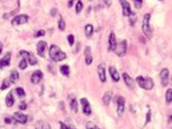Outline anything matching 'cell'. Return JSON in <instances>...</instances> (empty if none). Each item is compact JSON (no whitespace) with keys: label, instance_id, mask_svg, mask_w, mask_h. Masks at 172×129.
Here are the masks:
<instances>
[{"label":"cell","instance_id":"d4e9b609","mask_svg":"<svg viewBox=\"0 0 172 129\" xmlns=\"http://www.w3.org/2000/svg\"><path fill=\"white\" fill-rule=\"evenodd\" d=\"M93 33H94V27H93V25L87 24L86 26H85V35H86V37H87V38H90V37H92V35H93Z\"/></svg>","mask_w":172,"mask_h":129},{"label":"cell","instance_id":"4dcf8cb0","mask_svg":"<svg viewBox=\"0 0 172 129\" xmlns=\"http://www.w3.org/2000/svg\"><path fill=\"white\" fill-rule=\"evenodd\" d=\"M14 91L17 92V94L19 96L20 98H23V97H25V90L23 88H21V87H19V88H17Z\"/></svg>","mask_w":172,"mask_h":129},{"label":"cell","instance_id":"5b68a950","mask_svg":"<svg viewBox=\"0 0 172 129\" xmlns=\"http://www.w3.org/2000/svg\"><path fill=\"white\" fill-rule=\"evenodd\" d=\"M20 55H22V58L28 60V62L30 63L31 65L37 64V59H36V57L33 53H31V52L28 51H24V50H21V51H20Z\"/></svg>","mask_w":172,"mask_h":129},{"label":"cell","instance_id":"ee69618b","mask_svg":"<svg viewBox=\"0 0 172 129\" xmlns=\"http://www.w3.org/2000/svg\"><path fill=\"white\" fill-rule=\"evenodd\" d=\"M69 7H72V5H73V0H70V1H69Z\"/></svg>","mask_w":172,"mask_h":129},{"label":"cell","instance_id":"7dc6e473","mask_svg":"<svg viewBox=\"0 0 172 129\" xmlns=\"http://www.w3.org/2000/svg\"><path fill=\"white\" fill-rule=\"evenodd\" d=\"M159 1H164V0H159Z\"/></svg>","mask_w":172,"mask_h":129},{"label":"cell","instance_id":"60d3db41","mask_svg":"<svg viewBox=\"0 0 172 129\" xmlns=\"http://www.w3.org/2000/svg\"><path fill=\"white\" fill-rule=\"evenodd\" d=\"M102 1L106 3L107 7H110V5H111V3H112V0H102Z\"/></svg>","mask_w":172,"mask_h":129},{"label":"cell","instance_id":"484cf974","mask_svg":"<svg viewBox=\"0 0 172 129\" xmlns=\"http://www.w3.org/2000/svg\"><path fill=\"white\" fill-rule=\"evenodd\" d=\"M166 101L168 104L172 102V88H169L166 92Z\"/></svg>","mask_w":172,"mask_h":129},{"label":"cell","instance_id":"f35d334b","mask_svg":"<svg viewBox=\"0 0 172 129\" xmlns=\"http://www.w3.org/2000/svg\"><path fill=\"white\" fill-rule=\"evenodd\" d=\"M45 34H46V32H45V30H39L38 32H36V34H35V37H41V36H44Z\"/></svg>","mask_w":172,"mask_h":129},{"label":"cell","instance_id":"74e56055","mask_svg":"<svg viewBox=\"0 0 172 129\" xmlns=\"http://www.w3.org/2000/svg\"><path fill=\"white\" fill-rule=\"evenodd\" d=\"M26 106H28V105H26V103H25V101H22V102L20 103V110L21 111H25L26 110Z\"/></svg>","mask_w":172,"mask_h":129},{"label":"cell","instance_id":"f6af8a7d","mask_svg":"<svg viewBox=\"0 0 172 129\" xmlns=\"http://www.w3.org/2000/svg\"><path fill=\"white\" fill-rule=\"evenodd\" d=\"M1 51H2V43L0 42V53H1Z\"/></svg>","mask_w":172,"mask_h":129},{"label":"cell","instance_id":"1f68e13d","mask_svg":"<svg viewBox=\"0 0 172 129\" xmlns=\"http://www.w3.org/2000/svg\"><path fill=\"white\" fill-rule=\"evenodd\" d=\"M130 17V24H131V26H134L135 25V22H136V14L134 13V12H132L131 13V15L128 16Z\"/></svg>","mask_w":172,"mask_h":129},{"label":"cell","instance_id":"3957f363","mask_svg":"<svg viewBox=\"0 0 172 129\" xmlns=\"http://www.w3.org/2000/svg\"><path fill=\"white\" fill-rule=\"evenodd\" d=\"M142 30L146 37L147 38L151 37V27H150V14L149 13L145 14L144 17H143Z\"/></svg>","mask_w":172,"mask_h":129},{"label":"cell","instance_id":"2e32d148","mask_svg":"<svg viewBox=\"0 0 172 129\" xmlns=\"http://www.w3.org/2000/svg\"><path fill=\"white\" fill-rule=\"evenodd\" d=\"M109 73H110V76H111L112 80L113 81L118 83V81L120 80V74H119V72H118L117 68H115V66L109 67Z\"/></svg>","mask_w":172,"mask_h":129},{"label":"cell","instance_id":"6da1fadb","mask_svg":"<svg viewBox=\"0 0 172 129\" xmlns=\"http://www.w3.org/2000/svg\"><path fill=\"white\" fill-rule=\"evenodd\" d=\"M49 57L52 61H55V62H60V61L66 60L67 54L64 53L57 45H51L49 48Z\"/></svg>","mask_w":172,"mask_h":129},{"label":"cell","instance_id":"30bf717a","mask_svg":"<svg viewBox=\"0 0 172 129\" xmlns=\"http://www.w3.org/2000/svg\"><path fill=\"white\" fill-rule=\"evenodd\" d=\"M160 80L161 85L164 87L168 86V83H169V71H168V68H164L160 72Z\"/></svg>","mask_w":172,"mask_h":129},{"label":"cell","instance_id":"d590c367","mask_svg":"<svg viewBox=\"0 0 172 129\" xmlns=\"http://www.w3.org/2000/svg\"><path fill=\"white\" fill-rule=\"evenodd\" d=\"M150 116H151V111H150V109L148 108V112H147V115H146V121H145V125H147L148 123H149Z\"/></svg>","mask_w":172,"mask_h":129},{"label":"cell","instance_id":"8fae6325","mask_svg":"<svg viewBox=\"0 0 172 129\" xmlns=\"http://www.w3.org/2000/svg\"><path fill=\"white\" fill-rule=\"evenodd\" d=\"M108 47H109V51H115L117 48V40H115V33L111 32L109 34V39H108Z\"/></svg>","mask_w":172,"mask_h":129},{"label":"cell","instance_id":"7402d4cb","mask_svg":"<svg viewBox=\"0 0 172 129\" xmlns=\"http://www.w3.org/2000/svg\"><path fill=\"white\" fill-rule=\"evenodd\" d=\"M6 104L8 108H11L12 105L14 104V98H13V93L12 91H10L6 97Z\"/></svg>","mask_w":172,"mask_h":129},{"label":"cell","instance_id":"8d00e7d4","mask_svg":"<svg viewBox=\"0 0 172 129\" xmlns=\"http://www.w3.org/2000/svg\"><path fill=\"white\" fill-rule=\"evenodd\" d=\"M68 41H69V45H70V46H73V43H74V36L73 35H69L68 36Z\"/></svg>","mask_w":172,"mask_h":129},{"label":"cell","instance_id":"7a4b0ae2","mask_svg":"<svg viewBox=\"0 0 172 129\" xmlns=\"http://www.w3.org/2000/svg\"><path fill=\"white\" fill-rule=\"evenodd\" d=\"M136 81L139 85V87L145 90H151L154 88V80L150 77H143V76H137Z\"/></svg>","mask_w":172,"mask_h":129},{"label":"cell","instance_id":"d6986e66","mask_svg":"<svg viewBox=\"0 0 172 129\" xmlns=\"http://www.w3.org/2000/svg\"><path fill=\"white\" fill-rule=\"evenodd\" d=\"M122 77H123V80H124V83H125L126 86H128V88L133 89L134 88V81H133V79L130 77V75H128V73H123Z\"/></svg>","mask_w":172,"mask_h":129},{"label":"cell","instance_id":"ab89813d","mask_svg":"<svg viewBox=\"0 0 172 129\" xmlns=\"http://www.w3.org/2000/svg\"><path fill=\"white\" fill-rule=\"evenodd\" d=\"M60 128H61V129H73V128H71L70 126H67V125L64 124V123H62V121L60 123Z\"/></svg>","mask_w":172,"mask_h":129},{"label":"cell","instance_id":"d6a6232c","mask_svg":"<svg viewBox=\"0 0 172 129\" xmlns=\"http://www.w3.org/2000/svg\"><path fill=\"white\" fill-rule=\"evenodd\" d=\"M58 26H59V30H66V22L63 21L62 17H60V20H59V24H58Z\"/></svg>","mask_w":172,"mask_h":129},{"label":"cell","instance_id":"ba28073f","mask_svg":"<svg viewBox=\"0 0 172 129\" xmlns=\"http://www.w3.org/2000/svg\"><path fill=\"white\" fill-rule=\"evenodd\" d=\"M121 3V7H122V12H123V15L124 16H130L132 13V10H131V5L128 1L126 0H119Z\"/></svg>","mask_w":172,"mask_h":129},{"label":"cell","instance_id":"b9f144b4","mask_svg":"<svg viewBox=\"0 0 172 129\" xmlns=\"http://www.w3.org/2000/svg\"><path fill=\"white\" fill-rule=\"evenodd\" d=\"M5 121H6V123H8V124H10V123L12 121V117L8 116V117H6V118H5Z\"/></svg>","mask_w":172,"mask_h":129},{"label":"cell","instance_id":"f1b7e54d","mask_svg":"<svg viewBox=\"0 0 172 129\" xmlns=\"http://www.w3.org/2000/svg\"><path fill=\"white\" fill-rule=\"evenodd\" d=\"M26 66H28V60L23 58V59L21 60V62L19 63L20 70H25V68H26Z\"/></svg>","mask_w":172,"mask_h":129},{"label":"cell","instance_id":"7bdbcfd3","mask_svg":"<svg viewBox=\"0 0 172 129\" xmlns=\"http://www.w3.org/2000/svg\"><path fill=\"white\" fill-rule=\"evenodd\" d=\"M56 13H57V9H52V10L50 11V14H51L52 16H55Z\"/></svg>","mask_w":172,"mask_h":129},{"label":"cell","instance_id":"9a60e30c","mask_svg":"<svg viewBox=\"0 0 172 129\" xmlns=\"http://www.w3.org/2000/svg\"><path fill=\"white\" fill-rule=\"evenodd\" d=\"M46 49H47V43H46V41L41 40L38 43H37V53H38V55H41V57H44Z\"/></svg>","mask_w":172,"mask_h":129},{"label":"cell","instance_id":"bcb514c9","mask_svg":"<svg viewBox=\"0 0 172 129\" xmlns=\"http://www.w3.org/2000/svg\"><path fill=\"white\" fill-rule=\"evenodd\" d=\"M171 121H172V115L170 116V118H169V123H171Z\"/></svg>","mask_w":172,"mask_h":129},{"label":"cell","instance_id":"44dd1931","mask_svg":"<svg viewBox=\"0 0 172 129\" xmlns=\"http://www.w3.org/2000/svg\"><path fill=\"white\" fill-rule=\"evenodd\" d=\"M35 129H51L50 125L44 121H38L35 124Z\"/></svg>","mask_w":172,"mask_h":129},{"label":"cell","instance_id":"ac0fdd59","mask_svg":"<svg viewBox=\"0 0 172 129\" xmlns=\"http://www.w3.org/2000/svg\"><path fill=\"white\" fill-rule=\"evenodd\" d=\"M10 61H11V52H8V53L5 54V57L0 60V67H5L8 66L10 64Z\"/></svg>","mask_w":172,"mask_h":129},{"label":"cell","instance_id":"603a6c76","mask_svg":"<svg viewBox=\"0 0 172 129\" xmlns=\"http://www.w3.org/2000/svg\"><path fill=\"white\" fill-rule=\"evenodd\" d=\"M20 79V74L19 72H18L17 70H12L11 74H10V81H11V83H17L18 80Z\"/></svg>","mask_w":172,"mask_h":129},{"label":"cell","instance_id":"83f0119b","mask_svg":"<svg viewBox=\"0 0 172 129\" xmlns=\"http://www.w3.org/2000/svg\"><path fill=\"white\" fill-rule=\"evenodd\" d=\"M10 83H11V81H10V79H5L2 83V85H1V87H0V89L1 90H5V89H8L9 87H10Z\"/></svg>","mask_w":172,"mask_h":129},{"label":"cell","instance_id":"ffe728a7","mask_svg":"<svg viewBox=\"0 0 172 129\" xmlns=\"http://www.w3.org/2000/svg\"><path fill=\"white\" fill-rule=\"evenodd\" d=\"M98 75H99V79H100L101 83H105L106 81V71H105V66L102 64L98 65Z\"/></svg>","mask_w":172,"mask_h":129},{"label":"cell","instance_id":"5bb4252c","mask_svg":"<svg viewBox=\"0 0 172 129\" xmlns=\"http://www.w3.org/2000/svg\"><path fill=\"white\" fill-rule=\"evenodd\" d=\"M84 57H85V63L86 65H90L93 62V57H92V51L90 47H86L84 50Z\"/></svg>","mask_w":172,"mask_h":129},{"label":"cell","instance_id":"e0dca14e","mask_svg":"<svg viewBox=\"0 0 172 129\" xmlns=\"http://www.w3.org/2000/svg\"><path fill=\"white\" fill-rule=\"evenodd\" d=\"M69 99H70V108H71L72 112H73V113H77V110H79L77 100L74 98V96H70Z\"/></svg>","mask_w":172,"mask_h":129},{"label":"cell","instance_id":"277c9868","mask_svg":"<svg viewBox=\"0 0 172 129\" xmlns=\"http://www.w3.org/2000/svg\"><path fill=\"white\" fill-rule=\"evenodd\" d=\"M126 50H128V42H126L125 39H123V40H121L119 43H117V48H115V52L118 57L122 58L125 55Z\"/></svg>","mask_w":172,"mask_h":129},{"label":"cell","instance_id":"4fadbf2b","mask_svg":"<svg viewBox=\"0 0 172 129\" xmlns=\"http://www.w3.org/2000/svg\"><path fill=\"white\" fill-rule=\"evenodd\" d=\"M43 79V73L41 71H35V72L32 74L31 76V81L34 85H37V83H41V80Z\"/></svg>","mask_w":172,"mask_h":129},{"label":"cell","instance_id":"e575fe53","mask_svg":"<svg viewBox=\"0 0 172 129\" xmlns=\"http://www.w3.org/2000/svg\"><path fill=\"white\" fill-rule=\"evenodd\" d=\"M143 5V0H134V5L136 9H141Z\"/></svg>","mask_w":172,"mask_h":129},{"label":"cell","instance_id":"836d02e7","mask_svg":"<svg viewBox=\"0 0 172 129\" xmlns=\"http://www.w3.org/2000/svg\"><path fill=\"white\" fill-rule=\"evenodd\" d=\"M83 9V2L80 0V1H77L76 5H75V11H76V13H80L81 11H82Z\"/></svg>","mask_w":172,"mask_h":129},{"label":"cell","instance_id":"9c48e42d","mask_svg":"<svg viewBox=\"0 0 172 129\" xmlns=\"http://www.w3.org/2000/svg\"><path fill=\"white\" fill-rule=\"evenodd\" d=\"M81 104H82V108H83V113L85 115L89 116L92 114V109H90V104L88 102V100L86 98H82L81 99Z\"/></svg>","mask_w":172,"mask_h":129},{"label":"cell","instance_id":"cb8c5ba5","mask_svg":"<svg viewBox=\"0 0 172 129\" xmlns=\"http://www.w3.org/2000/svg\"><path fill=\"white\" fill-rule=\"evenodd\" d=\"M111 99H112V93L110 91H107L106 93L104 94V97H102V102H104L105 105H109L110 100Z\"/></svg>","mask_w":172,"mask_h":129},{"label":"cell","instance_id":"4316f807","mask_svg":"<svg viewBox=\"0 0 172 129\" xmlns=\"http://www.w3.org/2000/svg\"><path fill=\"white\" fill-rule=\"evenodd\" d=\"M60 72L64 76H69V74H70V67H69V65H61Z\"/></svg>","mask_w":172,"mask_h":129},{"label":"cell","instance_id":"8992f818","mask_svg":"<svg viewBox=\"0 0 172 129\" xmlns=\"http://www.w3.org/2000/svg\"><path fill=\"white\" fill-rule=\"evenodd\" d=\"M28 16L25 15V14H20V15H17L12 20V25L13 26H19V25H22L28 23Z\"/></svg>","mask_w":172,"mask_h":129},{"label":"cell","instance_id":"f546056e","mask_svg":"<svg viewBox=\"0 0 172 129\" xmlns=\"http://www.w3.org/2000/svg\"><path fill=\"white\" fill-rule=\"evenodd\" d=\"M85 126H86V129H100L98 128V126H97L95 123H93V121H87Z\"/></svg>","mask_w":172,"mask_h":129},{"label":"cell","instance_id":"52a82bcc","mask_svg":"<svg viewBox=\"0 0 172 129\" xmlns=\"http://www.w3.org/2000/svg\"><path fill=\"white\" fill-rule=\"evenodd\" d=\"M124 109H125V99L123 97H118L117 100V112L118 115H122L124 113Z\"/></svg>","mask_w":172,"mask_h":129},{"label":"cell","instance_id":"7c38bea8","mask_svg":"<svg viewBox=\"0 0 172 129\" xmlns=\"http://www.w3.org/2000/svg\"><path fill=\"white\" fill-rule=\"evenodd\" d=\"M12 118L17 121V123H20V124H25V123L28 121V116L25 115V114L21 113V112H15V113L13 114V117H12Z\"/></svg>","mask_w":172,"mask_h":129}]
</instances>
